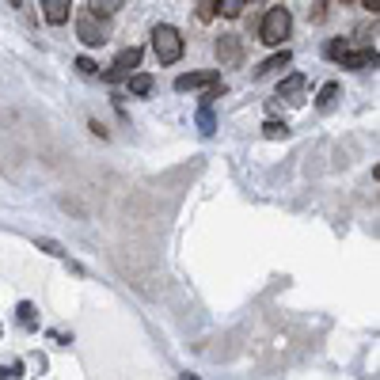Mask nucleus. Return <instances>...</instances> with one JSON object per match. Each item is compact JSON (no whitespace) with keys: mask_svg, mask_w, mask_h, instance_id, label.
<instances>
[{"mask_svg":"<svg viewBox=\"0 0 380 380\" xmlns=\"http://www.w3.org/2000/svg\"><path fill=\"white\" fill-rule=\"evenodd\" d=\"M129 91H133V96H148V91H152V77H148V72H133V77H129Z\"/></svg>","mask_w":380,"mask_h":380,"instance_id":"4468645a","label":"nucleus"},{"mask_svg":"<svg viewBox=\"0 0 380 380\" xmlns=\"http://www.w3.org/2000/svg\"><path fill=\"white\" fill-rule=\"evenodd\" d=\"M88 129H91V133H96V137H107V129H103V122H96V118H91V122H88Z\"/></svg>","mask_w":380,"mask_h":380,"instance_id":"b1692460","label":"nucleus"},{"mask_svg":"<svg viewBox=\"0 0 380 380\" xmlns=\"http://www.w3.org/2000/svg\"><path fill=\"white\" fill-rule=\"evenodd\" d=\"M213 84H221L217 72H183L175 80V91H194V88H213Z\"/></svg>","mask_w":380,"mask_h":380,"instance_id":"6e6552de","label":"nucleus"},{"mask_svg":"<svg viewBox=\"0 0 380 380\" xmlns=\"http://www.w3.org/2000/svg\"><path fill=\"white\" fill-rule=\"evenodd\" d=\"M88 8H91V12H88L91 20H99V15L107 20V15H110V12H118L122 4H118V0H96V4H88Z\"/></svg>","mask_w":380,"mask_h":380,"instance_id":"2eb2a0df","label":"nucleus"},{"mask_svg":"<svg viewBox=\"0 0 380 380\" xmlns=\"http://www.w3.org/2000/svg\"><path fill=\"white\" fill-rule=\"evenodd\" d=\"M77 72H80V77H96V72H99V65L91 61V58H77Z\"/></svg>","mask_w":380,"mask_h":380,"instance_id":"412c9836","label":"nucleus"},{"mask_svg":"<svg viewBox=\"0 0 380 380\" xmlns=\"http://www.w3.org/2000/svg\"><path fill=\"white\" fill-rule=\"evenodd\" d=\"M42 15H46V23L61 27V23H69L72 4H69V0H42Z\"/></svg>","mask_w":380,"mask_h":380,"instance_id":"1a4fd4ad","label":"nucleus"},{"mask_svg":"<svg viewBox=\"0 0 380 380\" xmlns=\"http://www.w3.org/2000/svg\"><path fill=\"white\" fill-rule=\"evenodd\" d=\"M20 323H23V327H34V323H39V316H34V304H31V301H23V304H20Z\"/></svg>","mask_w":380,"mask_h":380,"instance_id":"dca6fc26","label":"nucleus"},{"mask_svg":"<svg viewBox=\"0 0 380 380\" xmlns=\"http://www.w3.org/2000/svg\"><path fill=\"white\" fill-rule=\"evenodd\" d=\"M141 58H145V50H141V46H129V50H122V53H118V58H114V65H110V69L103 72V80H107V84H118V80H129V77H133V69L141 65Z\"/></svg>","mask_w":380,"mask_h":380,"instance_id":"7ed1b4c3","label":"nucleus"},{"mask_svg":"<svg viewBox=\"0 0 380 380\" xmlns=\"http://www.w3.org/2000/svg\"><path fill=\"white\" fill-rule=\"evenodd\" d=\"M77 39L84 42V46H103L107 34H103V27H99V20H91V15H80V20H77Z\"/></svg>","mask_w":380,"mask_h":380,"instance_id":"0eeeda50","label":"nucleus"},{"mask_svg":"<svg viewBox=\"0 0 380 380\" xmlns=\"http://www.w3.org/2000/svg\"><path fill=\"white\" fill-rule=\"evenodd\" d=\"M380 53L376 46H365V50H346L342 53V69H376Z\"/></svg>","mask_w":380,"mask_h":380,"instance_id":"423d86ee","label":"nucleus"},{"mask_svg":"<svg viewBox=\"0 0 380 380\" xmlns=\"http://www.w3.org/2000/svg\"><path fill=\"white\" fill-rule=\"evenodd\" d=\"M198 126H202V133H213V114H209L206 107L198 110Z\"/></svg>","mask_w":380,"mask_h":380,"instance_id":"4be33fe9","label":"nucleus"},{"mask_svg":"<svg viewBox=\"0 0 380 380\" xmlns=\"http://www.w3.org/2000/svg\"><path fill=\"white\" fill-rule=\"evenodd\" d=\"M244 0H221L217 4V15H225V20H240V15H244Z\"/></svg>","mask_w":380,"mask_h":380,"instance_id":"ddd939ff","label":"nucleus"},{"mask_svg":"<svg viewBox=\"0 0 380 380\" xmlns=\"http://www.w3.org/2000/svg\"><path fill=\"white\" fill-rule=\"evenodd\" d=\"M339 84H335V80H327V84H323L320 88V96H316V107L320 110H335V103H339Z\"/></svg>","mask_w":380,"mask_h":380,"instance_id":"9d476101","label":"nucleus"},{"mask_svg":"<svg viewBox=\"0 0 380 380\" xmlns=\"http://www.w3.org/2000/svg\"><path fill=\"white\" fill-rule=\"evenodd\" d=\"M179 380H198V376H187V373H183V376H179Z\"/></svg>","mask_w":380,"mask_h":380,"instance_id":"393cba45","label":"nucleus"},{"mask_svg":"<svg viewBox=\"0 0 380 380\" xmlns=\"http://www.w3.org/2000/svg\"><path fill=\"white\" fill-rule=\"evenodd\" d=\"M23 376V365L20 361H12V365H0V380H20Z\"/></svg>","mask_w":380,"mask_h":380,"instance_id":"6ab92c4d","label":"nucleus"},{"mask_svg":"<svg viewBox=\"0 0 380 380\" xmlns=\"http://www.w3.org/2000/svg\"><path fill=\"white\" fill-rule=\"evenodd\" d=\"M194 8H198V20H202V23H209L213 15H217V4H213V0H198Z\"/></svg>","mask_w":380,"mask_h":380,"instance_id":"a211bd4d","label":"nucleus"},{"mask_svg":"<svg viewBox=\"0 0 380 380\" xmlns=\"http://www.w3.org/2000/svg\"><path fill=\"white\" fill-rule=\"evenodd\" d=\"M327 8H331V4H323V0H320V4H312V8H308V20H316V23H320L323 15H327Z\"/></svg>","mask_w":380,"mask_h":380,"instance_id":"5701e85b","label":"nucleus"},{"mask_svg":"<svg viewBox=\"0 0 380 380\" xmlns=\"http://www.w3.org/2000/svg\"><path fill=\"white\" fill-rule=\"evenodd\" d=\"M289 31H293V15H289V8H285V4L266 8L263 23H258V39H263L266 46H282L285 39H289Z\"/></svg>","mask_w":380,"mask_h":380,"instance_id":"f03ea898","label":"nucleus"},{"mask_svg":"<svg viewBox=\"0 0 380 380\" xmlns=\"http://www.w3.org/2000/svg\"><path fill=\"white\" fill-rule=\"evenodd\" d=\"M183 50H187V42H183V34L175 31L171 23H156L152 27V53L160 65H175L183 58Z\"/></svg>","mask_w":380,"mask_h":380,"instance_id":"f257e3e1","label":"nucleus"},{"mask_svg":"<svg viewBox=\"0 0 380 380\" xmlns=\"http://www.w3.org/2000/svg\"><path fill=\"white\" fill-rule=\"evenodd\" d=\"M304 88H308V77H304V72H293V77H285L282 84H277V99H285L289 107H301Z\"/></svg>","mask_w":380,"mask_h":380,"instance_id":"39448f33","label":"nucleus"},{"mask_svg":"<svg viewBox=\"0 0 380 380\" xmlns=\"http://www.w3.org/2000/svg\"><path fill=\"white\" fill-rule=\"evenodd\" d=\"M350 50V42L346 39H335V42H327V58L331 61H342V53Z\"/></svg>","mask_w":380,"mask_h":380,"instance_id":"f3484780","label":"nucleus"},{"mask_svg":"<svg viewBox=\"0 0 380 380\" xmlns=\"http://www.w3.org/2000/svg\"><path fill=\"white\" fill-rule=\"evenodd\" d=\"M289 61H293V53H289V50H282V53H274V58H266L263 65H258L255 77H266V72H274V69H285Z\"/></svg>","mask_w":380,"mask_h":380,"instance_id":"9b49d317","label":"nucleus"},{"mask_svg":"<svg viewBox=\"0 0 380 380\" xmlns=\"http://www.w3.org/2000/svg\"><path fill=\"white\" fill-rule=\"evenodd\" d=\"M34 247H42V251H46V255H53V258H65L61 247L53 244V240H46V236H42V240H34Z\"/></svg>","mask_w":380,"mask_h":380,"instance_id":"aec40b11","label":"nucleus"},{"mask_svg":"<svg viewBox=\"0 0 380 380\" xmlns=\"http://www.w3.org/2000/svg\"><path fill=\"white\" fill-rule=\"evenodd\" d=\"M263 133L270 137V141H285V137H289V126L277 122V118H266V122H263Z\"/></svg>","mask_w":380,"mask_h":380,"instance_id":"f8f14e48","label":"nucleus"},{"mask_svg":"<svg viewBox=\"0 0 380 380\" xmlns=\"http://www.w3.org/2000/svg\"><path fill=\"white\" fill-rule=\"evenodd\" d=\"M213 53H217L221 69H236V65L244 61V42H240L236 34H221V39L213 42Z\"/></svg>","mask_w":380,"mask_h":380,"instance_id":"20e7f679","label":"nucleus"}]
</instances>
